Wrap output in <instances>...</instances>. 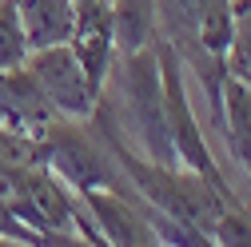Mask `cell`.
<instances>
[{"instance_id": "cell-6", "label": "cell", "mask_w": 251, "mask_h": 247, "mask_svg": "<svg viewBox=\"0 0 251 247\" xmlns=\"http://www.w3.org/2000/svg\"><path fill=\"white\" fill-rule=\"evenodd\" d=\"M80 68L92 84V92H104V80L116 60V28H112V0H92V4H76V24L68 36Z\"/></svg>"}, {"instance_id": "cell-12", "label": "cell", "mask_w": 251, "mask_h": 247, "mask_svg": "<svg viewBox=\"0 0 251 247\" xmlns=\"http://www.w3.org/2000/svg\"><path fill=\"white\" fill-rule=\"evenodd\" d=\"M72 4H92V0H72Z\"/></svg>"}, {"instance_id": "cell-1", "label": "cell", "mask_w": 251, "mask_h": 247, "mask_svg": "<svg viewBox=\"0 0 251 247\" xmlns=\"http://www.w3.org/2000/svg\"><path fill=\"white\" fill-rule=\"evenodd\" d=\"M100 104L116 120L124 140H136L144 156L155 164L176 168V148L168 136V112H164V80H160V56L155 44H144L136 52H116L112 72L104 80ZM183 168V164H179Z\"/></svg>"}, {"instance_id": "cell-10", "label": "cell", "mask_w": 251, "mask_h": 247, "mask_svg": "<svg viewBox=\"0 0 251 247\" xmlns=\"http://www.w3.org/2000/svg\"><path fill=\"white\" fill-rule=\"evenodd\" d=\"M28 60V40L16 0H0V68H24Z\"/></svg>"}, {"instance_id": "cell-5", "label": "cell", "mask_w": 251, "mask_h": 247, "mask_svg": "<svg viewBox=\"0 0 251 247\" xmlns=\"http://www.w3.org/2000/svg\"><path fill=\"white\" fill-rule=\"evenodd\" d=\"M80 203L88 211V220L96 223L100 239L112 243V247H151V243H160L155 227L144 215V199H132V196L112 192V188H92V192H80Z\"/></svg>"}, {"instance_id": "cell-11", "label": "cell", "mask_w": 251, "mask_h": 247, "mask_svg": "<svg viewBox=\"0 0 251 247\" xmlns=\"http://www.w3.org/2000/svg\"><path fill=\"white\" fill-rule=\"evenodd\" d=\"M231 48H227V72L251 76V0L231 4Z\"/></svg>"}, {"instance_id": "cell-3", "label": "cell", "mask_w": 251, "mask_h": 247, "mask_svg": "<svg viewBox=\"0 0 251 247\" xmlns=\"http://www.w3.org/2000/svg\"><path fill=\"white\" fill-rule=\"evenodd\" d=\"M155 44V56H160V80H164V112H168V136H172V148H176V160L196 172L203 179H211L215 188H231V183L224 179V172H219L211 148L200 132V120L192 112V100H187V84H183V60L176 56V48L155 32L151 36Z\"/></svg>"}, {"instance_id": "cell-7", "label": "cell", "mask_w": 251, "mask_h": 247, "mask_svg": "<svg viewBox=\"0 0 251 247\" xmlns=\"http://www.w3.org/2000/svg\"><path fill=\"white\" fill-rule=\"evenodd\" d=\"M52 120H56V112L44 100V92L36 88L32 72L28 68H0V128L40 140Z\"/></svg>"}, {"instance_id": "cell-13", "label": "cell", "mask_w": 251, "mask_h": 247, "mask_svg": "<svg viewBox=\"0 0 251 247\" xmlns=\"http://www.w3.org/2000/svg\"><path fill=\"white\" fill-rule=\"evenodd\" d=\"M239 80H243V84H251V76H239Z\"/></svg>"}, {"instance_id": "cell-4", "label": "cell", "mask_w": 251, "mask_h": 247, "mask_svg": "<svg viewBox=\"0 0 251 247\" xmlns=\"http://www.w3.org/2000/svg\"><path fill=\"white\" fill-rule=\"evenodd\" d=\"M24 68L32 72L36 88L44 92V100L52 104L56 116H68V120H88L92 116V108H96L100 96L92 92L72 44H48V48L28 52Z\"/></svg>"}, {"instance_id": "cell-8", "label": "cell", "mask_w": 251, "mask_h": 247, "mask_svg": "<svg viewBox=\"0 0 251 247\" xmlns=\"http://www.w3.org/2000/svg\"><path fill=\"white\" fill-rule=\"evenodd\" d=\"M16 8H20L28 52L48 48V44H68L72 24H76L72 0H16Z\"/></svg>"}, {"instance_id": "cell-9", "label": "cell", "mask_w": 251, "mask_h": 247, "mask_svg": "<svg viewBox=\"0 0 251 247\" xmlns=\"http://www.w3.org/2000/svg\"><path fill=\"white\" fill-rule=\"evenodd\" d=\"M219 132H224L231 156L251 175V84H243L231 72L224 80V120H219Z\"/></svg>"}, {"instance_id": "cell-2", "label": "cell", "mask_w": 251, "mask_h": 247, "mask_svg": "<svg viewBox=\"0 0 251 247\" xmlns=\"http://www.w3.org/2000/svg\"><path fill=\"white\" fill-rule=\"evenodd\" d=\"M40 156H44V168L56 172L76 196L92 192V188H112V192L140 199L136 188L124 179V172L112 156V148L104 144V136L92 128V120L56 116L40 136Z\"/></svg>"}]
</instances>
